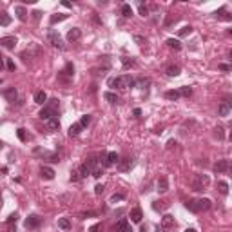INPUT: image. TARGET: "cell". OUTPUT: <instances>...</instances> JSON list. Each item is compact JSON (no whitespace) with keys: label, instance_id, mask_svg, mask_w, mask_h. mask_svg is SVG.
<instances>
[{"label":"cell","instance_id":"obj_25","mask_svg":"<svg viewBox=\"0 0 232 232\" xmlns=\"http://www.w3.org/2000/svg\"><path fill=\"white\" fill-rule=\"evenodd\" d=\"M73 74H74V67H73V63H67V65H65V69L62 71V74H60V78H63V76H69V78H71Z\"/></svg>","mask_w":232,"mask_h":232},{"label":"cell","instance_id":"obj_1","mask_svg":"<svg viewBox=\"0 0 232 232\" xmlns=\"http://www.w3.org/2000/svg\"><path fill=\"white\" fill-rule=\"evenodd\" d=\"M185 207L192 212H203V211H209L212 207V201L207 200V198H200V200H190L185 203Z\"/></svg>","mask_w":232,"mask_h":232},{"label":"cell","instance_id":"obj_22","mask_svg":"<svg viewBox=\"0 0 232 232\" xmlns=\"http://www.w3.org/2000/svg\"><path fill=\"white\" fill-rule=\"evenodd\" d=\"M104 98H105L109 104H118L120 102V98L114 95V93H111V91H107V93H104Z\"/></svg>","mask_w":232,"mask_h":232},{"label":"cell","instance_id":"obj_49","mask_svg":"<svg viewBox=\"0 0 232 232\" xmlns=\"http://www.w3.org/2000/svg\"><path fill=\"white\" fill-rule=\"evenodd\" d=\"M218 67H220L221 71H227V73H229V71H230V69H232V67H230V65H229V63H220Z\"/></svg>","mask_w":232,"mask_h":232},{"label":"cell","instance_id":"obj_11","mask_svg":"<svg viewBox=\"0 0 232 232\" xmlns=\"http://www.w3.org/2000/svg\"><path fill=\"white\" fill-rule=\"evenodd\" d=\"M229 160H218V163L214 165V170L218 172V174H225L227 170H229Z\"/></svg>","mask_w":232,"mask_h":232},{"label":"cell","instance_id":"obj_13","mask_svg":"<svg viewBox=\"0 0 232 232\" xmlns=\"http://www.w3.org/2000/svg\"><path fill=\"white\" fill-rule=\"evenodd\" d=\"M118 170H122V172H127V170L132 167V161H131V158H122V160H118Z\"/></svg>","mask_w":232,"mask_h":232},{"label":"cell","instance_id":"obj_14","mask_svg":"<svg viewBox=\"0 0 232 232\" xmlns=\"http://www.w3.org/2000/svg\"><path fill=\"white\" fill-rule=\"evenodd\" d=\"M129 218H131V221L132 223H142V218H143V214H142V209L140 207H134L131 214H129Z\"/></svg>","mask_w":232,"mask_h":232},{"label":"cell","instance_id":"obj_55","mask_svg":"<svg viewBox=\"0 0 232 232\" xmlns=\"http://www.w3.org/2000/svg\"><path fill=\"white\" fill-rule=\"evenodd\" d=\"M132 114H134V116H142V109H138V107H136V109L132 111Z\"/></svg>","mask_w":232,"mask_h":232},{"label":"cell","instance_id":"obj_36","mask_svg":"<svg viewBox=\"0 0 232 232\" xmlns=\"http://www.w3.org/2000/svg\"><path fill=\"white\" fill-rule=\"evenodd\" d=\"M178 93H179V96H190V95H192V89L185 85V87H181V89H179Z\"/></svg>","mask_w":232,"mask_h":232},{"label":"cell","instance_id":"obj_21","mask_svg":"<svg viewBox=\"0 0 232 232\" xmlns=\"http://www.w3.org/2000/svg\"><path fill=\"white\" fill-rule=\"evenodd\" d=\"M47 127H49L51 131H58V129H60V120H58V116L49 118V120H47Z\"/></svg>","mask_w":232,"mask_h":232},{"label":"cell","instance_id":"obj_24","mask_svg":"<svg viewBox=\"0 0 232 232\" xmlns=\"http://www.w3.org/2000/svg\"><path fill=\"white\" fill-rule=\"evenodd\" d=\"M58 229H62V230H69V229H71V221H69L67 218H60V220H58Z\"/></svg>","mask_w":232,"mask_h":232},{"label":"cell","instance_id":"obj_45","mask_svg":"<svg viewBox=\"0 0 232 232\" xmlns=\"http://www.w3.org/2000/svg\"><path fill=\"white\" fill-rule=\"evenodd\" d=\"M122 62H123V67H132L134 65V60H129V58H122Z\"/></svg>","mask_w":232,"mask_h":232},{"label":"cell","instance_id":"obj_50","mask_svg":"<svg viewBox=\"0 0 232 232\" xmlns=\"http://www.w3.org/2000/svg\"><path fill=\"white\" fill-rule=\"evenodd\" d=\"M214 134H216V136H218V140H223V129H221V127H218V129H216V132H214Z\"/></svg>","mask_w":232,"mask_h":232},{"label":"cell","instance_id":"obj_40","mask_svg":"<svg viewBox=\"0 0 232 232\" xmlns=\"http://www.w3.org/2000/svg\"><path fill=\"white\" fill-rule=\"evenodd\" d=\"M140 15L142 16H149V7L143 6V2H140Z\"/></svg>","mask_w":232,"mask_h":232},{"label":"cell","instance_id":"obj_7","mask_svg":"<svg viewBox=\"0 0 232 232\" xmlns=\"http://www.w3.org/2000/svg\"><path fill=\"white\" fill-rule=\"evenodd\" d=\"M15 45H16V36H2L0 38V47L15 49Z\"/></svg>","mask_w":232,"mask_h":232},{"label":"cell","instance_id":"obj_37","mask_svg":"<svg viewBox=\"0 0 232 232\" xmlns=\"http://www.w3.org/2000/svg\"><path fill=\"white\" fill-rule=\"evenodd\" d=\"M102 174H104V167H102V165H98V167L91 172V176H95V178H100Z\"/></svg>","mask_w":232,"mask_h":232},{"label":"cell","instance_id":"obj_31","mask_svg":"<svg viewBox=\"0 0 232 232\" xmlns=\"http://www.w3.org/2000/svg\"><path fill=\"white\" fill-rule=\"evenodd\" d=\"M218 189H220V192H221L223 196H227V194H229V183H227V181H220V183H218Z\"/></svg>","mask_w":232,"mask_h":232},{"label":"cell","instance_id":"obj_57","mask_svg":"<svg viewBox=\"0 0 232 232\" xmlns=\"http://www.w3.org/2000/svg\"><path fill=\"white\" fill-rule=\"evenodd\" d=\"M185 232H196V230H194V229H187Z\"/></svg>","mask_w":232,"mask_h":232},{"label":"cell","instance_id":"obj_58","mask_svg":"<svg viewBox=\"0 0 232 232\" xmlns=\"http://www.w3.org/2000/svg\"><path fill=\"white\" fill-rule=\"evenodd\" d=\"M0 207H2V196H0Z\"/></svg>","mask_w":232,"mask_h":232},{"label":"cell","instance_id":"obj_59","mask_svg":"<svg viewBox=\"0 0 232 232\" xmlns=\"http://www.w3.org/2000/svg\"><path fill=\"white\" fill-rule=\"evenodd\" d=\"M0 147H2V142H0Z\"/></svg>","mask_w":232,"mask_h":232},{"label":"cell","instance_id":"obj_51","mask_svg":"<svg viewBox=\"0 0 232 232\" xmlns=\"http://www.w3.org/2000/svg\"><path fill=\"white\" fill-rule=\"evenodd\" d=\"M40 16H42V13H40V11H35V13H33V20H35V22L40 20Z\"/></svg>","mask_w":232,"mask_h":232},{"label":"cell","instance_id":"obj_47","mask_svg":"<svg viewBox=\"0 0 232 232\" xmlns=\"http://www.w3.org/2000/svg\"><path fill=\"white\" fill-rule=\"evenodd\" d=\"M6 67H7L9 71H15V62H13L11 58H7V60H6Z\"/></svg>","mask_w":232,"mask_h":232},{"label":"cell","instance_id":"obj_26","mask_svg":"<svg viewBox=\"0 0 232 232\" xmlns=\"http://www.w3.org/2000/svg\"><path fill=\"white\" fill-rule=\"evenodd\" d=\"M69 15H63V13H58V15H51V18H49V22L51 24H56V22H63L65 18H67Z\"/></svg>","mask_w":232,"mask_h":232},{"label":"cell","instance_id":"obj_38","mask_svg":"<svg viewBox=\"0 0 232 232\" xmlns=\"http://www.w3.org/2000/svg\"><path fill=\"white\" fill-rule=\"evenodd\" d=\"M190 33H192V27H190V26H185V27L179 29V36H187V35H190Z\"/></svg>","mask_w":232,"mask_h":232},{"label":"cell","instance_id":"obj_20","mask_svg":"<svg viewBox=\"0 0 232 232\" xmlns=\"http://www.w3.org/2000/svg\"><path fill=\"white\" fill-rule=\"evenodd\" d=\"M169 190V181H167V178L165 176H161V178L158 179V192H167Z\"/></svg>","mask_w":232,"mask_h":232},{"label":"cell","instance_id":"obj_48","mask_svg":"<svg viewBox=\"0 0 232 232\" xmlns=\"http://www.w3.org/2000/svg\"><path fill=\"white\" fill-rule=\"evenodd\" d=\"M95 194H96V196H100V194H104V185H100V183H98V185H96V187H95Z\"/></svg>","mask_w":232,"mask_h":232},{"label":"cell","instance_id":"obj_15","mask_svg":"<svg viewBox=\"0 0 232 232\" xmlns=\"http://www.w3.org/2000/svg\"><path fill=\"white\" fill-rule=\"evenodd\" d=\"M40 118H42V120H45V122H47V120H49V118H54V116H58V113H56V111H53V109H49V107L45 105L42 109V111H40Z\"/></svg>","mask_w":232,"mask_h":232},{"label":"cell","instance_id":"obj_8","mask_svg":"<svg viewBox=\"0 0 232 232\" xmlns=\"http://www.w3.org/2000/svg\"><path fill=\"white\" fill-rule=\"evenodd\" d=\"M82 38V29L80 27H71L69 31H67V40L69 42H76V40H80Z\"/></svg>","mask_w":232,"mask_h":232},{"label":"cell","instance_id":"obj_19","mask_svg":"<svg viewBox=\"0 0 232 232\" xmlns=\"http://www.w3.org/2000/svg\"><path fill=\"white\" fill-rule=\"evenodd\" d=\"M82 129H84V127L80 125V123H73V125L69 127V132H67V134H69L71 138H76L80 132H82Z\"/></svg>","mask_w":232,"mask_h":232},{"label":"cell","instance_id":"obj_17","mask_svg":"<svg viewBox=\"0 0 232 232\" xmlns=\"http://www.w3.org/2000/svg\"><path fill=\"white\" fill-rule=\"evenodd\" d=\"M15 13H16V18H18L20 22L27 20V11H26L24 6H16V7H15Z\"/></svg>","mask_w":232,"mask_h":232},{"label":"cell","instance_id":"obj_6","mask_svg":"<svg viewBox=\"0 0 232 232\" xmlns=\"http://www.w3.org/2000/svg\"><path fill=\"white\" fill-rule=\"evenodd\" d=\"M4 98L7 100V102H11V104H15L16 102V98H18V91L15 89V87H7V89H4Z\"/></svg>","mask_w":232,"mask_h":232},{"label":"cell","instance_id":"obj_28","mask_svg":"<svg viewBox=\"0 0 232 232\" xmlns=\"http://www.w3.org/2000/svg\"><path fill=\"white\" fill-rule=\"evenodd\" d=\"M122 15H123L125 18H131V16H132V7H131L129 4H123V6H122Z\"/></svg>","mask_w":232,"mask_h":232},{"label":"cell","instance_id":"obj_9","mask_svg":"<svg viewBox=\"0 0 232 232\" xmlns=\"http://www.w3.org/2000/svg\"><path fill=\"white\" fill-rule=\"evenodd\" d=\"M174 225H176V221H174V216L165 214V216L161 218V229H163V230H169V229H172Z\"/></svg>","mask_w":232,"mask_h":232},{"label":"cell","instance_id":"obj_54","mask_svg":"<svg viewBox=\"0 0 232 232\" xmlns=\"http://www.w3.org/2000/svg\"><path fill=\"white\" fill-rule=\"evenodd\" d=\"M134 40H136V42L140 44V45H142V44L145 42V38H142V36H134Z\"/></svg>","mask_w":232,"mask_h":232},{"label":"cell","instance_id":"obj_2","mask_svg":"<svg viewBox=\"0 0 232 232\" xmlns=\"http://www.w3.org/2000/svg\"><path fill=\"white\" fill-rule=\"evenodd\" d=\"M109 85L113 89H129V87H134V78L129 76V74H122V76H116L113 78Z\"/></svg>","mask_w":232,"mask_h":232},{"label":"cell","instance_id":"obj_56","mask_svg":"<svg viewBox=\"0 0 232 232\" xmlns=\"http://www.w3.org/2000/svg\"><path fill=\"white\" fill-rule=\"evenodd\" d=\"M4 69V56H2V53H0V71Z\"/></svg>","mask_w":232,"mask_h":232},{"label":"cell","instance_id":"obj_41","mask_svg":"<svg viewBox=\"0 0 232 232\" xmlns=\"http://www.w3.org/2000/svg\"><path fill=\"white\" fill-rule=\"evenodd\" d=\"M16 136H18L20 142H26V140H27V136H26V129H18V131H16Z\"/></svg>","mask_w":232,"mask_h":232},{"label":"cell","instance_id":"obj_5","mask_svg":"<svg viewBox=\"0 0 232 232\" xmlns=\"http://www.w3.org/2000/svg\"><path fill=\"white\" fill-rule=\"evenodd\" d=\"M40 223H42V218H40V216H36V214H31V216H27V218H26L24 225H26V229L33 230V229H38V227H40Z\"/></svg>","mask_w":232,"mask_h":232},{"label":"cell","instance_id":"obj_39","mask_svg":"<svg viewBox=\"0 0 232 232\" xmlns=\"http://www.w3.org/2000/svg\"><path fill=\"white\" fill-rule=\"evenodd\" d=\"M89 174H91V170H89V167L84 163V165L80 167V176H82V178H85V176H89Z\"/></svg>","mask_w":232,"mask_h":232},{"label":"cell","instance_id":"obj_42","mask_svg":"<svg viewBox=\"0 0 232 232\" xmlns=\"http://www.w3.org/2000/svg\"><path fill=\"white\" fill-rule=\"evenodd\" d=\"M152 209H154V211H163L165 205H163V201H154V203H152Z\"/></svg>","mask_w":232,"mask_h":232},{"label":"cell","instance_id":"obj_10","mask_svg":"<svg viewBox=\"0 0 232 232\" xmlns=\"http://www.w3.org/2000/svg\"><path fill=\"white\" fill-rule=\"evenodd\" d=\"M114 232H132V229H131L129 221L123 218V220H120V221L114 225Z\"/></svg>","mask_w":232,"mask_h":232},{"label":"cell","instance_id":"obj_29","mask_svg":"<svg viewBox=\"0 0 232 232\" xmlns=\"http://www.w3.org/2000/svg\"><path fill=\"white\" fill-rule=\"evenodd\" d=\"M167 74H169V76H178L179 65H169V67H167Z\"/></svg>","mask_w":232,"mask_h":232},{"label":"cell","instance_id":"obj_32","mask_svg":"<svg viewBox=\"0 0 232 232\" xmlns=\"http://www.w3.org/2000/svg\"><path fill=\"white\" fill-rule=\"evenodd\" d=\"M167 45H169V47H172V49H176V51H178V49H181V44H179V40H174V38H169V40H167Z\"/></svg>","mask_w":232,"mask_h":232},{"label":"cell","instance_id":"obj_35","mask_svg":"<svg viewBox=\"0 0 232 232\" xmlns=\"http://www.w3.org/2000/svg\"><path fill=\"white\" fill-rule=\"evenodd\" d=\"M78 123H80L82 127H87L89 123H91V114H84V116H82V120H80Z\"/></svg>","mask_w":232,"mask_h":232},{"label":"cell","instance_id":"obj_30","mask_svg":"<svg viewBox=\"0 0 232 232\" xmlns=\"http://www.w3.org/2000/svg\"><path fill=\"white\" fill-rule=\"evenodd\" d=\"M214 15H216V16H218V18H221V20H232V16H229V15H227V11L225 9H220V11H216V13H214Z\"/></svg>","mask_w":232,"mask_h":232},{"label":"cell","instance_id":"obj_12","mask_svg":"<svg viewBox=\"0 0 232 232\" xmlns=\"http://www.w3.org/2000/svg\"><path fill=\"white\" fill-rule=\"evenodd\" d=\"M230 109H232V104L229 102V100H225V102H221L220 107H218V114L220 116H229L230 114Z\"/></svg>","mask_w":232,"mask_h":232},{"label":"cell","instance_id":"obj_27","mask_svg":"<svg viewBox=\"0 0 232 232\" xmlns=\"http://www.w3.org/2000/svg\"><path fill=\"white\" fill-rule=\"evenodd\" d=\"M134 85H138L140 89H145L147 85H151V80L149 78H138V80H134Z\"/></svg>","mask_w":232,"mask_h":232},{"label":"cell","instance_id":"obj_52","mask_svg":"<svg viewBox=\"0 0 232 232\" xmlns=\"http://www.w3.org/2000/svg\"><path fill=\"white\" fill-rule=\"evenodd\" d=\"M78 179H80V174H78V172H71V181H78Z\"/></svg>","mask_w":232,"mask_h":232},{"label":"cell","instance_id":"obj_16","mask_svg":"<svg viewBox=\"0 0 232 232\" xmlns=\"http://www.w3.org/2000/svg\"><path fill=\"white\" fill-rule=\"evenodd\" d=\"M40 176H42L44 179H53L54 178V170L51 169V167L42 165V167H40Z\"/></svg>","mask_w":232,"mask_h":232},{"label":"cell","instance_id":"obj_4","mask_svg":"<svg viewBox=\"0 0 232 232\" xmlns=\"http://www.w3.org/2000/svg\"><path fill=\"white\" fill-rule=\"evenodd\" d=\"M47 40L51 42L53 47H58V49H65V44H63L62 36H60V33L54 31V29H49L47 31Z\"/></svg>","mask_w":232,"mask_h":232},{"label":"cell","instance_id":"obj_43","mask_svg":"<svg viewBox=\"0 0 232 232\" xmlns=\"http://www.w3.org/2000/svg\"><path fill=\"white\" fill-rule=\"evenodd\" d=\"M16 220H18V214H16V212H15V214H11L9 218H7V225H13V223H16Z\"/></svg>","mask_w":232,"mask_h":232},{"label":"cell","instance_id":"obj_44","mask_svg":"<svg viewBox=\"0 0 232 232\" xmlns=\"http://www.w3.org/2000/svg\"><path fill=\"white\" fill-rule=\"evenodd\" d=\"M102 229H104V227H102V223H96V225H93V227L89 229V232H100Z\"/></svg>","mask_w":232,"mask_h":232},{"label":"cell","instance_id":"obj_53","mask_svg":"<svg viewBox=\"0 0 232 232\" xmlns=\"http://www.w3.org/2000/svg\"><path fill=\"white\" fill-rule=\"evenodd\" d=\"M93 216H96V212H84L82 214V218H93Z\"/></svg>","mask_w":232,"mask_h":232},{"label":"cell","instance_id":"obj_33","mask_svg":"<svg viewBox=\"0 0 232 232\" xmlns=\"http://www.w3.org/2000/svg\"><path fill=\"white\" fill-rule=\"evenodd\" d=\"M165 98H167V100H174V102H176V100L179 98V93H178V91H167V93H165Z\"/></svg>","mask_w":232,"mask_h":232},{"label":"cell","instance_id":"obj_34","mask_svg":"<svg viewBox=\"0 0 232 232\" xmlns=\"http://www.w3.org/2000/svg\"><path fill=\"white\" fill-rule=\"evenodd\" d=\"M45 105L49 107V109H53V111H56V109H58V100H56V98H51L49 102H45Z\"/></svg>","mask_w":232,"mask_h":232},{"label":"cell","instance_id":"obj_46","mask_svg":"<svg viewBox=\"0 0 232 232\" xmlns=\"http://www.w3.org/2000/svg\"><path fill=\"white\" fill-rule=\"evenodd\" d=\"M122 200H123V194H113L111 203H116V201H122Z\"/></svg>","mask_w":232,"mask_h":232},{"label":"cell","instance_id":"obj_3","mask_svg":"<svg viewBox=\"0 0 232 232\" xmlns=\"http://www.w3.org/2000/svg\"><path fill=\"white\" fill-rule=\"evenodd\" d=\"M209 183H211V179H209L207 174H196L194 179H192V190L201 192V190H205L209 187Z\"/></svg>","mask_w":232,"mask_h":232},{"label":"cell","instance_id":"obj_23","mask_svg":"<svg viewBox=\"0 0 232 232\" xmlns=\"http://www.w3.org/2000/svg\"><path fill=\"white\" fill-rule=\"evenodd\" d=\"M9 24H11V16L6 11H0V26L6 27V26H9Z\"/></svg>","mask_w":232,"mask_h":232},{"label":"cell","instance_id":"obj_18","mask_svg":"<svg viewBox=\"0 0 232 232\" xmlns=\"http://www.w3.org/2000/svg\"><path fill=\"white\" fill-rule=\"evenodd\" d=\"M45 102H47V95H45L44 91H36V93H35V104L44 105Z\"/></svg>","mask_w":232,"mask_h":232}]
</instances>
